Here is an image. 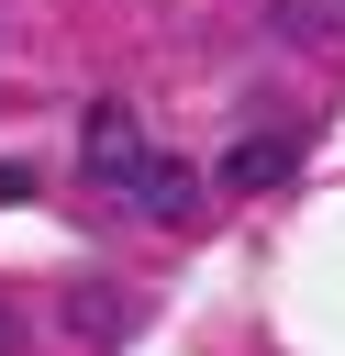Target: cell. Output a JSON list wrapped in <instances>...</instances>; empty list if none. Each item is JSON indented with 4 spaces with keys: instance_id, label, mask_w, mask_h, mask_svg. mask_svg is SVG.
<instances>
[{
    "instance_id": "obj_1",
    "label": "cell",
    "mask_w": 345,
    "mask_h": 356,
    "mask_svg": "<svg viewBox=\"0 0 345 356\" xmlns=\"http://www.w3.org/2000/svg\"><path fill=\"white\" fill-rule=\"evenodd\" d=\"M78 145H89V178L100 189H145V167H156V145H145V122L122 111V100H89V122H78Z\"/></svg>"
},
{
    "instance_id": "obj_6",
    "label": "cell",
    "mask_w": 345,
    "mask_h": 356,
    "mask_svg": "<svg viewBox=\"0 0 345 356\" xmlns=\"http://www.w3.org/2000/svg\"><path fill=\"white\" fill-rule=\"evenodd\" d=\"M0 356H11V323H0Z\"/></svg>"
},
{
    "instance_id": "obj_5",
    "label": "cell",
    "mask_w": 345,
    "mask_h": 356,
    "mask_svg": "<svg viewBox=\"0 0 345 356\" xmlns=\"http://www.w3.org/2000/svg\"><path fill=\"white\" fill-rule=\"evenodd\" d=\"M0 200H33V178H22V167H0Z\"/></svg>"
},
{
    "instance_id": "obj_4",
    "label": "cell",
    "mask_w": 345,
    "mask_h": 356,
    "mask_svg": "<svg viewBox=\"0 0 345 356\" xmlns=\"http://www.w3.org/2000/svg\"><path fill=\"white\" fill-rule=\"evenodd\" d=\"M323 22H334L323 0H278V33H323Z\"/></svg>"
},
{
    "instance_id": "obj_7",
    "label": "cell",
    "mask_w": 345,
    "mask_h": 356,
    "mask_svg": "<svg viewBox=\"0 0 345 356\" xmlns=\"http://www.w3.org/2000/svg\"><path fill=\"white\" fill-rule=\"evenodd\" d=\"M334 11H345V0H334Z\"/></svg>"
},
{
    "instance_id": "obj_2",
    "label": "cell",
    "mask_w": 345,
    "mask_h": 356,
    "mask_svg": "<svg viewBox=\"0 0 345 356\" xmlns=\"http://www.w3.org/2000/svg\"><path fill=\"white\" fill-rule=\"evenodd\" d=\"M289 178V134H234L223 145V189L234 200H256V189H278Z\"/></svg>"
},
{
    "instance_id": "obj_3",
    "label": "cell",
    "mask_w": 345,
    "mask_h": 356,
    "mask_svg": "<svg viewBox=\"0 0 345 356\" xmlns=\"http://www.w3.org/2000/svg\"><path fill=\"white\" fill-rule=\"evenodd\" d=\"M189 200H200V167H189V156H156L145 189H134V211H156V222H178Z\"/></svg>"
}]
</instances>
